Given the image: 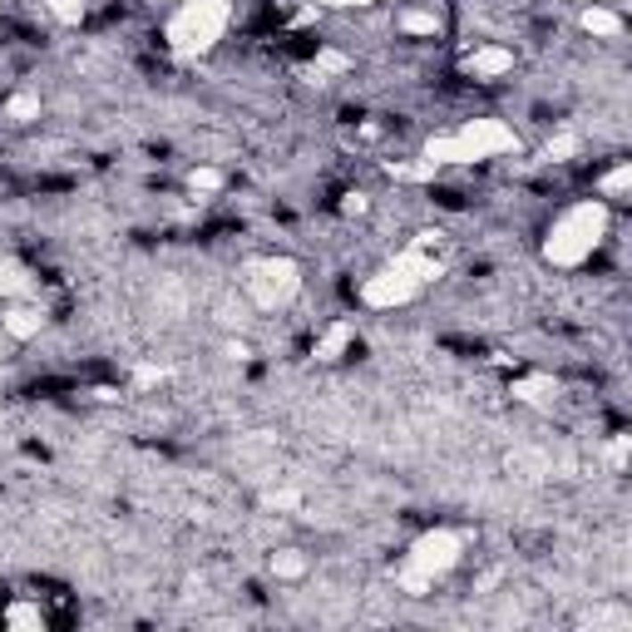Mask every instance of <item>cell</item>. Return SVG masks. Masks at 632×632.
Here are the masks:
<instances>
[{"mask_svg": "<svg viewBox=\"0 0 632 632\" xmlns=\"http://www.w3.org/2000/svg\"><path fill=\"white\" fill-rule=\"evenodd\" d=\"M5 622H11V628H45L40 608H30V603H21V608H11V612H5Z\"/></svg>", "mask_w": 632, "mask_h": 632, "instance_id": "44dd1931", "label": "cell"}, {"mask_svg": "<svg viewBox=\"0 0 632 632\" xmlns=\"http://www.w3.org/2000/svg\"><path fill=\"white\" fill-rule=\"evenodd\" d=\"M351 336H356V326H351V322H336L332 332L322 336V346H316V361H336V356H341L346 346H351Z\"/></svg>", "mask_w": 632, "mask_h": 632, "instance_id": "9c48e42d", "label": "cell"}, {"mask_svg": "<svg viewBox=\"0 0 632 632\" xmlns=\"http://www.w3.org/2000/svg\"><path fill=\"white\" fill-rule=\"evenodd\" d=\"M5 119H15V124H30V119H40V94H11V104H5Z\"/></svg>", "mask_w": 632, "mask_h": 632, "instance_id": "9a60e30c", "label": "cell"}, {"mask_svg": "<svg viewBox=\"0 0 632 632\" xmlns=\"http://www.w3.org/2000/svg\"><path fill=\"white\" fill-rule=\"evenodd\" d=\"M514 70V50H504V45H484V50L464 54V75L474 79H499Z\"/></svg>", "mask_w": 632, "mask_h": 632, "instance_id": "52a82bcc", "label": "cell"}, {"mask_svg": "<svg viewBox=\"0 0 632 632\" xmlns=\"http://www.w3.org/2000/svg\"><path fill=\"white\" fill-rule=\"evenodd\" d=\"M400 30L406 35H439V15L435 11H406L400 15Z\"/></svg>", "mask_w": 632, "mask_h": 632, "instance_id": "5bb4252c", "label": "cell"}, {"mask_svg": "<svg viewBox=\"0 0 632 632\" xmlns=\"http://www.w3.org/2000/svg\"><path fill=\"white\" fill-rule=\"evenodd\" d=\"M45 11H50L54 21H65V25H79L85 21V0H45Z\"/></svg>", "mask_w": 632, "mask_h": 632, "instance_id": "ac0fdd59", "label": "cell"}, {"mask_svg": "<svg viewBox=\"0 0 632 632\" xmlns=\"http://www.w3.org/2000/svg\"><path fill=\"white\" fill-rule=\"evenodd\" d=\"M514 396H519V400H529V406H538V400L558 396V386L548 381V375H524V381H514Z\"/></svg>", "mask_w": 632, "mask_h": 632, "instance_id": "8fae6325", "label": "cell"}, {"mask_svg": "<svg viewBox=\"0 0 632 632\" xmlns=\"http://www.w3.org/2000/svg\"><path fill=\"white\" fill-rule=\"evenodd\" d=\"M519 134L499 119H470L460 134H445V139L425 144L430 163H474V159H494V153H514Z\"/></svg>", "mask_w": 632, "mask_h": 632, "instance_id": "3957f363", "label": "cell"}, {"mask_svg": "<svg viewBox=\"0 0 632 632\" xmlns=\"http://www.w3.org/2000/svg\"><path fill=\"white\" fill-rule=\"evenodd\" d=\"M139 386H153V381H163V371H153V365H139V375H134Z\"/></svg>", "mask_w": 632, "mask_h": 632, "instance_id": "83f0119b", "label": "cell"}, {"mask_svg": "<svg viewBox=\"0 0 632 632\" xmlns=\"http://www.w3.org/2000/svg\"><path fill=\"white\" fill-rule=\"evenodd\" d=\"M579 5H598V0H579Z\"/></svg>", "mask_w": 632, "mask_h": 632, "instance_id": "4dcf8cb0", "label": "cell"}, {"mask_svg": "<svg viewBox=\"0 0 632 632\" xmlns=\"http://www.w3.org/2000/svg\"><path fill=\"white\" fill-rule=\"evenodd\" d=\"M0 291H5V297H25V291H30V272L15 258H0Z\"/></svg>", "mask_w": 632, "mask_h": 632, "instance_id": "30bf717a", "label": "cell"}, {"mask_svg": "<svg viewBox=\"0 0 632 632\" xmlns=\"http://www.w3.org/2000/svg\"><path fill=\"white\" fill-rule=\"evenodd\" d=\"M341 70H346V54H336V50L316 54V75H341Z\"/></svg>", "mask_w": 632, "mask_h": 632, "instance_id": "d4e9b609", "label": "cell"}, {"mask_svg": "<svg viewBox=\"0 0 632 632\" xmlns=\"http://www.w3.org/2000/svg\"><path fill=\"white\" fill-rule=\"evenodd\" d=\"M588 622H593V628H628V612H622V608H598Z\"/></svg>", "mask_w": 632, "mask_h": 632, "instance_id": "cb8c5ba5", "label": "cell"}, {"mask_svg": "<svg viewBox=\"0 0 632 632\" xmlns=\"http://www.w3.org/2000/svg\"><path fill=\"white\" fill-rule=\"evenodd\" d=\"M272 573H277V579H301V573H307V554H301V548H277V554H272Z\"/></svg>", "mask_w": 632, "mask_h": 632, "instance_id": "7c38bea8", "label": "cell"}, {"mask_svg": "<svg viewBox=\"0 0 632 632\" xmlns=\"http://www.w3.org/2000/svg\"><path fill=\"white\" fill-rule=\"evenodd\" d=\"M267 504H272V509H297L301 494H297V489H272V494H267Z\"/></svg>", "mask_w": 632, "mask_h": 632, "instance_id": "484cf974", "label": "cell"}, {"mask_svg": "<svg viewBox=\"0 0 632 632\" xmlns=\"http://www.w3.org/2000/svg\"><path fill=\"white\" fill-rule=\"evenodd\" d=\"M579 153V139L573 134H558V139H548V149H544V159H554V163H563V159H573Z\"/></svg>", "mask_w": 632, "mask_h": 632, "instance_id": "ffe728a7", "label": "cell"}, {"mask_svg": "<svg viewBox=\"0 0 632 632\" xmlns=\"http://www.w3.org/2000/svg\"><path fill=\"white\" fill-rule=\"evenodd\" d=\"M460 534H450V529H435V534H420L415 544H410V563H406V588L425 593L435 579H445L455 563H460Z\"/></svg>", "mask_w": 632, "mask_h": 632, "instance_id": "5b68a950", "label": "cell"}, {"mask_svg": "<svg viewBox=\"0 0 632 632\" xmlns=\"http://www.w3.org/2000/svg\"><path fill=\"white\" fill-rule=\"evenodd\" d=\"M608 460H612V464H618V470H622V460H628V439H612V450H608Z\"/></svg>", "mask_w": 632, "mask_h": 632, "instance_id": "4316f807", "label": "cell"}, {"mask_svg": "<svg viewBox=\"0 0 632 632\" xmlns=\"http://www.w3.org/2000/svg\"><path fill=\"white\" fill-rule=\"evenodd\" d=\"M603 233H608V208L588 198V203L568 208L554 223V233H548V242H544V258L554 262V267H579L583 258H593V247L603 242Z\"/></svg>", "mask_w": 632, "mask_h": 632, "instance_id": "7a4b0ae2", "label": "cell"}, {"mask_svg": "<svg viewBox=\"0 0 632 632\" xmlns=\"http://www.w3.org/2000/svg\"><path fill=\"white\" fill-rule=\"evenodd\" d=\"M430 277H439V262L430 258V247L410 242L406 252L390 262V267H381L375 277H365L361 301H365V307H406V301L415 297Z\"/></svg>", "mask_w": 632, "mask_h": 632, "instance_id": "6da1fadb", "label": "cell"}, {"mask_svg": "<svg viewBox=\"0 0 632 632\" xmlns=\"http://www.w3.org/2000/svg\"><path fill=\"white\" fill-rule=\"evenodd\" d=\"M188 188H193V193H218V188H223V173L218 168H193L188 173Z\"/></svg>", "mask_w": 632, "mask_h": 632, "instance_id": "d6986e66", "label": "cell"}, {"mask_svg": "<svg viewBox=\"0 0 632 632\" xmlns=\"http://www.w3.org/2000/svg\"><path fill=\"white\" fill-rule=\"evenodd\" d=\"M242 282H247V297L258 307H287L301 291V267L291 258H258V262H247Z\"/></svg>", "mask_w": 632, "mask_h": 632, "instance_id": "8992f818", "label": "cell"}, {"mask_svg": "<svg viewBox=\"0 0 632 632\" xmlns=\"http://www.w3.org/2000/svg\"><path fill=\"white\" fill-rule=\"evenodd\" d=\"M509 470H524V480H544L548 460H544V455H534V450H519V455H509Z\"/></svg>", "mask_w": 632, "mask_h": 632, "instance_id": "2e32d148", "label": "cell"}, {"mask_svg": "<svg viewBox=\"0 0 632 632\" xmlns=\"http://www.w3.org/2000/svg\"><path fill=\"white\" fill-rule=\"evenodd\" d=\"M628 188H632V168H628V163H622V168H612L608 178H603V193H628Z\"/></svg>", "mask_w": 632, "mask_h": 632, "instance_id": "603a6c76", "label": "cell"}, {"mask_svg": "<svg viewBox=\"0 0 632 632\" xmlns=\"http://www.w3.org/2000/svg\"><path fill=\"white\" fill-rule=\"evenodd\" d=\"M311 5H336V11H351V5H371V0H311Z\"/></svg>", "mask_w": 632, "mask_h": 632, "instance_id": "f1b7e54d", "label": "cell"}, {"mask_svg": "<svg viewBox=\"0 0 632 632\" xmlns=\"http://www.w3.org/2000/svg\"><path fill=\"white\" fill-rule=\"evenodd\" d=\"M159 311H168V316H183V311H188V291H183L178 282H163V287H159Z\"/></svg>", "mask_w": 632, "mask_h": 632, "instance_id": "e0dca14e", "label": "cell"}, {"mask_svg": "<svg viewBox=\"0 0 632 632\" xmlns=\"http://www.w3.org/2000/svg\"><path fill=\"white\" fill-rule=\"evenodd\" d=\"M341 208H346V213H365V198H361V193H351Z\"/></svg>", "mask_w": 632, "mask_h": 632, "instance_id": "f546056e", "label": "cell"}, {"mask_svg": "<svg viewBox=\"0 0 632 632\" xmlns=\"http://www.w3.org/2000/svg\"><path fill=\"white\" fill-rule=\"evenodd\" d=\"M435 173V163H390V178H410V183H420V178H430Z\"/></svg>", "mask_w": 632, "mask_h": 632, "instance_id": "7402d4cb", "label": "cell"}, {"mask_svg": "<svg viewBox=\"0 0 632 632\" xmlns=\"http://www.w3.org/2000/svg\"><path fill=\"white\" fill-rule=\"evenodd\" d=\"M583 30H588V35H603V40H608V35L622 30V21H618L612 11H603V5H588V11H583Z\"/></svg>", "mask_w": 632, "mask_h": 632, "instance_id": "4fadbf2b", "label": "cell"}, {"mask_svg": "<svg viewBox=\"0 0 632 632\" xmlns=\"http://www.w3.org/2000/svg\"><path fill=\"white\" fill-rule=\"evenodd\" d=\"M227 21H233L227 0H183L178 15L168 21V45L178 54H203L223 40Z\"/></svg>", "mask_w": 632, "mask_h": 632, "instance_id": "277c9868", "label": "cell"}, {"mask_svg": "<svg viewBox=\"0 0 632 632\" xmlns=\"http://www.w3.org/2000/svg\"><path fill=\"white\" fill-rule=\"evenodd\" d=\"M0 326H5L15 341H30V336L45 332V311L40 307H11L5 316H0Z\"/></svg>", "mask_w": 632, "mask_h": 632, "instance_id": "ba28073f", "label": "cell"}]
</instances>
